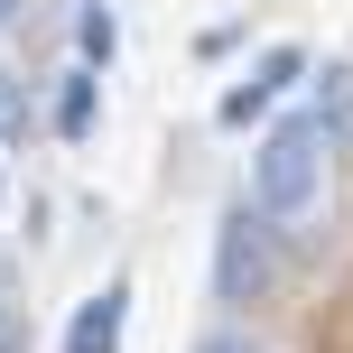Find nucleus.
Returning <instances> with one entry per match:
<instances>
[{
	"label": "nucleus",
	"mask_w": 353,
	"mask_h": 353,
	"mask_svg": "<svg viewBox=\"0 0 353 353\" xmlns=\"http://www.w3.org/2000/svg\"><path fill=\"white\" fill-rule=\"evenodd\" d=\"M325 159H335V140L316 130V112H288V121L251 149V205H261L279 232L316 223L325 214Z\"/></svg>",
	"instance_id": "obj_1"
},
{
	"label": "nucleus",
	"mask_w": 353,
	"mask_h": 353,
	"mask_svg": "<svg viewBox=\"0 0 353 353\" xmlns=\"http://www.w3.org/2000/svg\"><path fill=\"white\" fill-rule=\"evenodd\" d=\"M270 288H279V223L261 205H223V223H214V298L261 307Z\"/></svg>",
	"instance_id": "obj_2"
},
{
	"label": "nucleus",
	"mask_w": 353,
	"mask_h": 353,
	"mask_svg": "<svg viewBox=\"0 0 353 353\" xmlns=\"http://www.w3.org/2000/svg\"><path fill=\"white\" fill-rule=\"evenodd\" d=\"M298 74H307V47H270V56H261V65H251V74H242V84H232V93H223V103H214V121H223V130H251V121H261V112H270V103H279V93H288V84H298Z\"/></svg>",
	"instance_id": "obj_3"
},
{
	"label": "nucleus",
	"mask_w": 353,
	"mask_h": 353,
	"mask_svg": "<svg viewBox=\"0 0 353 353\" xmlns=\"http://www.w3.org/2000/svg\"><path fill=\"white\" fill-rule=\"evenodd\" d=\"M121 335H130V279H103L84 307H74L65 353H121Z\"/></svg>",
	"instance_id": "obj_4"
},
{
	"label": "nucleus",
	"mask_w": 353,
	"mask_h": 353,
	"mask_svg": "<svg viewBox=\"0 0 353 353\" xmlns=\"http://www.w3.org/2000/svg\"><path fill=\"white\" fill-rule=\"evenodd\" d=\"M307 112H316V130H325V140H353V65H325L316 74V103H307Z\"/></svg>",
	"instance_id": "obj_5"
},
{
	"label": "nucleus",
	"mask_w": 353,
	"mask_h": 353,
	"mask_svg": "<svg viewBox=\"0 0 353 353\" xmlns=\"http://www.w3.org/2000/svg\"><path fill=\"white\" fill-rule=\"evenodd\" d=\"M74 47H84V65H93V74L121 56V19H112V0H74Z\"/></svg>",
	"instance_id": "obj_6"
},
{
	"label": "nucleus",
	"mask_w": 353,
	"mask_h": 353,
	"mask_svg": "<svg viewBox=\"0 0 353 353\" xmlns=\"http://www.w3.org/2000/svg\"><path fill=\"white\" fill-rule=\"evenodd\" d=\"M93 112H103V74H93V65H74V74H65V93H56V130H65V140H84V130H93Z\"/></svg>",
	"instance_id": "obj_7"
},
{
	"label": "nucleus",
	"mask_w": 353,
	"mask_h": 353,
	"mask_svg": "<svg viewBox=\"0 0 353 353\" xmlns=\"http://www.w3.org/2000/svg\"><path fill=\"white\" fill-rule=\"evenodd\" d=\"M19 130H28V84L0 74V140H19Z\"/></svg>",
	"instance_id": "obj_8"
},
{
	"label": "nucleus",
	"mask_w": 353,
	"mask_h": 353,
	"mask_svg": "<svg viewBox=\"0 0 353 353\" xmlns=\"http://www.w3.org/2000/svg\"><path fill=\"white\" fill-rule=\"evenodd\" d=\"M195 353H270L251 325H214V335H195Z\"/></svg>",
	"instance_id": "obj_9"
},
{
	"label": "nucleus",
	"mask_w": 353,
	"mask_h": 353,
	"mask_svg": "<svg viewBox=\"0 0 353 353\" xmlns=\"http://www.w3.org/2000/svg\"><path fill=\"white\" fill-rule=\"evenodd\" d=\"M0 353H28V316H19L10 298H0Z\"/></svg>",
	"instance_id": "obj_10"
},
{
	"label": "nucleus",
	"mask_w": 353,
	"mask_h": 353,
	"mask_svg": "<svg viewBox=\"0 0 353 353\" xmlns=\"http://www.w3.org/2000/svg\"><path fill=\"white\" fill-rule=\"evenodd\" d=\"M10 19H19V0H0V28H10Z\"/></svg>",
	"instance_id": "obj_11"
},
{
	"label": "nucleus",
	"mask_w": 353,
	"mask_h": 353,
	"mask_svg": "<svg viewBox=\"0 0 353 353\" xmlns=\"http://www.w3.org/2000/svg\"><path fill=\"white\" fill-rule=\"evenodd\" d=\"M0 195H10V176H0Z\"/></svg>",
	"instance_id": "obj_12"
}]
</instances>
